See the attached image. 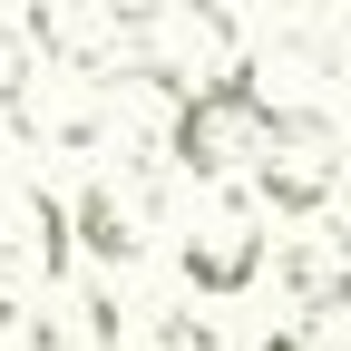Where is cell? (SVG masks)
<instances>
[{
    "mask_svg": "<svg viewBox=\"0 0 351 351\" xmlns=\"http://www.w3.org/2000/svg\"><path fill=\"white\" fill-rule=\"evenodd\" d=\"M274 137H283V108L263 98V78H254V69H234L225 88H205V98L176 108L166 156L186 166L195 186H215V176H234V166H263V156H274Z\"/></svg>",
    "mask_w": 351,
    "mask_h": 351,
    "instance_id": "6da1fadb",
    "label": "cell"
},
{
    "mask_svg": "<svg viewBox=\"0 0 351 351\" xmlns=\"http://www.w3.org/2000/svg\"><path fill=\"white\" fill-rule=\"evenodd\" d=\"M147 88H176V108L234 78V20L215 0H137V49H127Z\"/></svg>",
    "mask_w": 351,
    "mask_h": 351,
    "instance_id": "7a4b0ae2",
    "label": "cell"
},
{
    "mask_svg": "<svg viewBox=\"0 0 351 351\" xmlns=\"http://www.w3.org/2000/svg\"><path fill=\"white\" fill-rule=\"evenodd\" d=\"M176 263H186V283H195V293H244V283L263 274V215H254V195L205 186L195 215H186V244H176Z\"/></svg>",
    "mask_w": 351,
    "mask_h": 351,
    "instance_id": "3957f363",
    "label": "cell"
},
{
    "mask_svg": "<svg viewBox=\"0 0 351 351\" xmlns=\"http://www.w3.org/2000/svg\"><path fill=\"white\" fill-rule=\"evenodd\" d=\"M29 39L39 59L88 78V69H117L137 49V0H29Z\"/></svg>",
    "mask_w": 351,
    "mask_h": 351,
    "instance_id": "277c9868",
    "label": "cell"
},
{
    "mask_svg": "<svg viewBox=\"0 0 351 351\" xmlns=\"http://www.w3.org/2000/svg\"><path fill=\"white\" fill-rule=\"evenodd\" d=\"M332 186H341V137H332L322 117H283L274 156L254 166V195L274 205V215H322Z\"/></svg>",
    "mask_w": 351,
    "mask_h": 351,
    "instance_id": "5b68a950",
    "label": "cell"
},
{
    "mask_svg": "<svg viewBox=\"0 0 351 351\" xmlns=\"http://www.w3.org/2000/svg\"><path fill=\"white\" fill-rule=\"evenodd\" d=\"M69 215H78V254H98L117 274V263H137L147 234H156V186L147 176H88V195Z\"/></svg>",
    "mask_w": 351,
    "mask_h": 351,
    "instance_id": "8992f818",
    "label": "cell"
},
{
    "mask_svg": "<svg viewBox=\"0 0 351 351\" xmlns=\"http://www.w3.org/2000/svg\"><path fill=\"white\" fill-rule=\"evenodd\" d=\"M283 293L302 313H351V234H302L283 254Z\"/></svg>",
    "mask_w": 351,
    "mask_h": 351,
    "instance_id": "52a82bcc",
    "label": "cell"
},
{
    "mask_svg": "<svg viewBox=\"0 0 351 351\" xmlns=\"http://www.w3.org/2000/svg\"><path fill=\"white\" fill-rule=\"evenodd\" d=\"M127 351H215V332H205V322H186V313H156V322L127 332Z\"/></svg>",
    "mask_w": 351,
    "mask_h": 351,
    "instance_id": "ba28073f",
    "label": "cell"
},
{
    "mask_svg": "<svg viewBox=\"0 0 351 351\" xmlns=\"http://www.w3.org/2000/svg\"><path fill=\"white\" fill-rule=\"evenodd\" d=\"M254 351H322L313 332H274V341H254Z\"/></svg>",
    "mask_w": 351,
    "mask_h": 351,
    "instance_id": "9c48e42d",
    "label": "cell"
}]
</instances>
